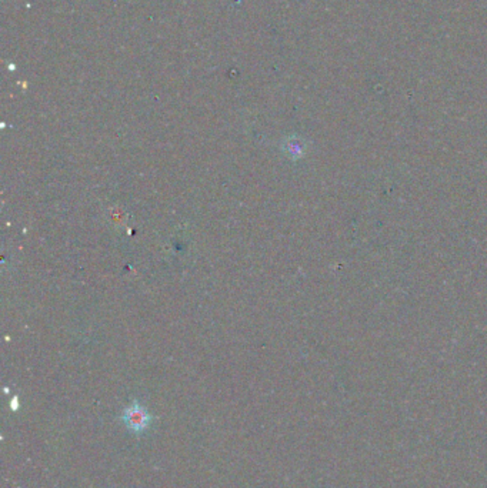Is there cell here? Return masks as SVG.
I'll use <instances>...</instances> for the list:
<instances>
[{
    "label": "cell",
    "mask_w": 487,
    "mask_h": 488,
    "mask_svg": "<svg viewBox=\"0 0 487 488\" xmlns=\"http://www.w3.org/2000/svg\"><path fill=\"white\" fill-rule=\"evenodd\" d=\"M122 420L133 434L141 435L152 426L153 417L138 400H133L131 404L123 410Z\"/></svg>",
    "instance_id": "6da1fadb"
},
{
    "label": "cell",
    "mask_w": 487,
    "mask_h": 488,
    "mask_svg": "<svg viewBox=\"0 0 487 488\" xmlns=\"http://www.w3.org/2000/svg\"><path fill=\"white\" fill-rule=\"evenodd\" d=\"M285 152L287 156H292L296 159L303 154V147H300L297 140H287L285 145Z\"/></svg>",
    "instance_id": "7a4b0ae2"
}]
</instances>
